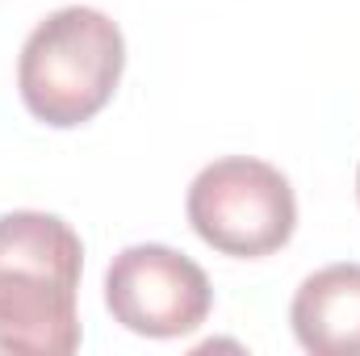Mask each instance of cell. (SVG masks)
<instances>
[{
  "label": "cell",
  "instance_id": "6da1fadb",
  "mask_svg": "<svg viewBox=\"0 0 360 356\" xmlns=\"http://www.w3.org/2000/svg\"><path fill=\"white\" fill-rule=\"evenodd\" d=\"M84 243L46 210H13L0 218V348L68 356L80 348Z\"/></svg>",
  "mask_w": 360,
  "mask_h": 356
},
{
  "label": "cell",
  "instance_id": "7a4b0ae2",
  "mask_svg": "<svg viewBox=\"0 0 360 356\" xmlns=\"http://www.w3.org/2000/svg\"><path fill=\"white\" fill-rule=\"evenodd\" d=\"M126 68V38L113 17L89 4H72L34 25L17 59V92L25 109L72 130L92 122L117 92Z\"/></svg>",
  "mask_w": 360,
  "mask_h": 356
},
{
  "label": "cell",
  "instance_id": "3957f363",
  "mask_svg": "<svg viewBox=\"0 0 360 356\" xmlns=\"http://www.w3.org/2000/svg\"><path fill=\"white\" fill-rule=\"evenodd\" d=\"M188 227L222 256L260 260L281 252L297 231V197L281 168L252 155L205 164L184 201Z\"/></svg>",
  "mask_w": 360,
  "mask_h": 356
},
{
  "label": "cell",
  "instance_id": "277c9868",
  "mask_svg": "<svg viewBox=\"0 0 360 356\" xmlns=\"http://www.w3.org/2000/svg\"><path fill=\"white\" fill-rule=\"evenodd\" d=\"M105 306L113 323L147 340H176L197 331L214 310L205 268L164 243H134L105 272Z\"/></svg>",
  "mask_w": 360,
  "mask_h": 356
},
{
  "label": "cell",
  "instance_id": "5b68a950",
  "mask_svg": "<svg viewBox=\"0 0 360 356\" xmlns=\"http://www.w3.org/2000/svg\"><path fill=\"white\" fill-rule=\"evenodd\" d=\"M289 323L310 356H360V265L310 272L293 293Z\"/></svg>",
  "mask_w": 360,
  "mask_h": 356
},
{
  "label": "cell",
  "instance_id": "8992f818",
  "mask_svg": "<svg viewBox=\"0 0 360 356\" xmlns=\"http://www.w3.org/2000/svg\"><path fill=\"white\" fill-rule=\"evenodd\" d=\"M356 197H360V172H356Z\"/></svg>",
  "mask_w": 360,
  "mask_h": 356
}]
</instances>
